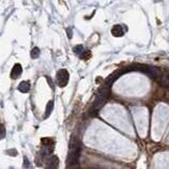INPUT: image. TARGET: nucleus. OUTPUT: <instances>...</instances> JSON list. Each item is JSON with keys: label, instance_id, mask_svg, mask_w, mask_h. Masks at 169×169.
Wrapping results in <instances>:
<instances>
[{"label": "nucleus", "instance_id": "obj_1", "mask_svg": "<svg viewBox=\"0 0 169 169\" xmlns=\"http://www.w3.org/2000/svg\"><path fill=\"white\" fill-rule=\"evenodd\" d=\"M80 153V146L79 143L77 142V139L75 137H72L71 142H70V150H69V157H68V162L70 163H77L78 157H79Z\"/></svg>", "mask_w": 169, "mask_h": 169}, {"label": "nucleus", "instance_id": "obj_2", "mask_svg": "<svg viewBox=\"0 0 169 169\" xmlns=\"http://www.w3.org/2000/svg\"><path fill=\"white\" fill-rule=\"evenodd\" d=\"M109 94H110V88H107V87H103L100 91H98L95 100H94V106H93L95 111L100 110V108L105 105L107 98L109 97Z\"/></svg>", "mask_w": 169, "mask_h": 169}, {"label": "nucleus", "instance_id": "obj_3", "mask_svg": "<svg viewBox=\"0 0 169 169\" xmlns=\"http://www.w3.org/2000/svg\"><path fill=\"white\" fill-rule=\"evenodd\" d=\"M56 82L59 87H66L69 82V72L66 69H60L56 73Z\"/></svg>", "mask_w": 169, "mask_h": 169}, {"label": "nucleus", "instance_id": "obj_4", "mask_svg": "<svg viewBox=\"0 0 169 169\" xmlns=\"http://www.w3.org/2000/svg\"><path fill=\"white\" fill-rule=\"evenodd\" d=\"M22 73V67L20 64H16L12 69V72H11V77L13 79H16V78L19 77Z\"/></svg>", "mask_w": 169, "mask_h": 169}, {"label": "nucleus", "instance_id": "obj_5", "mask_svg": "<svg viewBox=\"0 0 169 169\" xmlns=\"http://www.w3.org/2000/svg\"><path fill=\"white\" fill-rule=\"evenodd\" d=\"M111 33H112V35L115 36V37H121V36L124 35V33H125V29H124L123 26H121V24H115V26L112 28Z\"/></svg>", "mask_w": 169, "mask_h": 169}, {"label": "nucleus", "instance_id": "obj_6", "mask_svg": "<svg viewBox=\"0 0 169 169\" xmlns=\"http://www.w3.org/2000/svg\"><path fill=\"white\" fill-rule=\"evenodd\" d=\"M58 157L56 155H51L49 157V161H48V167L49 168H57L58 167Z\"/></svg>", "mask_w": 169, "mask_h": 169}, {"label": "nucleus", "instance_id": "obj_7", "mask_svg": "<svg viewBox=\"0 0 169 169\" xmlns=\"http://www.w3.org/2000/svg\"><path fill=\"white\" fill-rule=\"evenodd\" d=\"M18 90L22 93H26L30 91V83L29 82H21L18 86Z\"/></svg>", "mask_w": 169, "mask_h": 169}, {"label": "nucleus", "instance_id": "obj_8", "mask_svg": "<svg viewBox=\"0 0 169 169\" xmlns=\"http://www.w3.org/2000/svg\"><path fill=\"white\" fill-rule=\"evenodd\" d=\"M53 108H54V101L53 100H50L48 103V105H47V109H46V115H44V118H48L49 116L51 115L52 111H53Z\"/></svg>", "mask_w": 169, "mask_h": 169}, {"label": "nucleus", "instance_id": "obj_9", "mask_svg": "<svg viewBox=\"0 0 169 169\" xmlns=\"http://www.w3.org/2000/svg\"><path fill=\"white\" fill-rule=\"evenodd\" d=\"M79 57L82 58V59H84V60L89 59V58L91 57V52L90 51H85V52L83 51V53L79 55Z\"/></svg>", "mask_w": 169, "mask_h": 169}, {"label": "nucleus", "instance_id": "obj_10", "mask_svg": "<svg viewBox=\"0 0 169 169\" xmlns=\"http://www.w3.org/2000/svg\"><path fill=\"white\" fill-rule=\"evenodd\" d=\"M74 53L77 54V55H80V54L83 53V51H84V47L82 46V44H78V46H75L73 49Z\"/></svg>", "mask_w": 169, "mask_h": 169}, {"label": "nucleus", "instance_id": "obj_11", "mask_svg": "<svg viewBox=\"0 0 169 169\" xmlns=\"http://www.w3.org/2000/svg\"><path fill=\"white\" fill-rule=\"evenodd\" d=\"M39 54H40V51H39V49L38 48H34L32 51H31V57L32 58H38V56H39Z\"/></svg>", "mask_w": 169, "mask_h": 169}, {"label": "nucleus", "instance_id": "obj_12", "mask_svg": "<svg viewBox=\"0 0 169 169\" xmlns=\"http://www.w3.org/2000/svg\"><path fill=\"white\" fill-rule=\"evenodd\" d=\"M5 136V128L3 125H0V139H2Z\"/></svg>", "mask_w": 169, "mask_h": 169}, {"label": "nucleus", "instance_id": "obj_13", "mask_svg": "<svg viewBox=\"0 0 169 169\" xmlns=\"http://www.w3.org/2000/svg\"><path fill=\"white\" fill-rule=\"evenodd\" d=\"M6 153H8V154H10V155H12V157H15V155H17V150L10 149V150H8V151H6Z\"/></svg>", "mask_w": 169, "mask_h": 169}, {"label": "nucleus", "instance_id": "obj_14", "mask_svg": "<svg viewBox=\"0 0 169 169\" xmlns=\"http://www.w3.org/2000/svg\"><path fill=\"white\" fill-rule=\"evenodd\" d=\"M67 32H68V37L72 38V30H71V28H68L67 29Z\"/></svg>", "mask_w": 169, "mask_h": 169}, {"label": "nucleus", "instance_id": "obj_15", "mask_svg": "<svg viewBox=\"0 0 169 169\" xmlns=\"http://www.w3.org/2000/svg\"><path fill=\"white\" fill-rule=\"evenodd\" d=\"M24 165H23V167H30V165H29V161H28V159L26 157H24Z\"/></svg>", "mask_w": 169, "mask_h": 169}]
</instances>
